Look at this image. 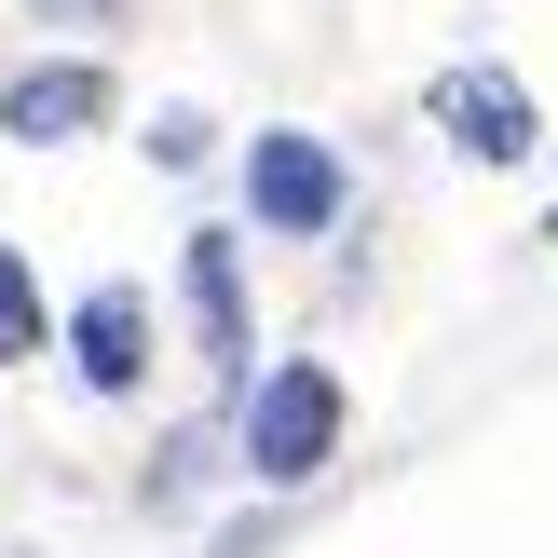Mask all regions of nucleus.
<instances>
[{
    "mask_svg": "<svg viewBox=\"0 0 558 558\" xmlns=\"http://www.w3.org/2000/svg\"><path fill=\"white\" fill-rule=\"evenodd\" d=\"M191 327H205V368H245V272H232V232H191Z\"/></svg>",
    "mask_w": 558,
    "mask_h": 558,
    "instance_id": "6",
    "label": "nucleus"
},
{
    "mask_svg": "<svg viewBox=\"0 0 558 558\" xmlns=\"http://www.w3.org/2000/svg\"><path fill=\"white\" fill-rule=\"evenodd\" d=\"M109 123V69H27L14 96H0V136H27V150H54V136Z\"/></svg>",
    "mask_w": 558,
    "mask_h": 558,
    "instance_id": "5",
    "label": "nucleus"
},
{
    "mask_svg": "<svg viewBox=\"0 0 558 558\" xmlns=\"http://www.w3.org/2000/svg\"><path fill=\"white\" fill-rule=\"evenodd\" d=\"M14 354H41V287H27V259L0 245V368H14Z\"/></svg>",
    "mask_w": 558,
    "mask_h": 558,
    "instance_id": "7",
    "label": "nucleus"
},
{
    "mask_svg": "<svg viewBox=\"0 0 558 558\" xmlns=\"http://www.w3.org/2000/svg\"><path fill=\"white\" fill-rule=\"evenodd\" d=\"M245 218H259V232H287V245H314L327 218H341V150H327V136H300V123L245 136Z\"/></svg>",
    "mask_w": 558,
    "mask_h": 558,
    "instance_id": "2",
    "label": "nucleus"
},
{
    "mask_svg": "<svg viewBox=\"0 0 558 558\" xmlns=\"http://www.w3.org/2000/svg\"><path fill=\"white\" fill-rule=\"evenodd\" d=\"M436 123L477 163H532V96H518V69H450L436 82Z\"/></svg>",
    "mask_w": 558,
    "mask_h": 558,
    "instance_id": "3",
    "label": "nucleus"
},
{
    "mask_svg": "<svg viewBox=\"0 0 558 558\" xmlns=\"http://www.w3.org/2000/svg\"><path fill=\"white\" fill-rule=\"evenodd\" d=\"M245 477L259 490H300L327 450H341V368H314V354H287V368H259L245 381Z\"/></svg>",
    "mask_w": 558,
    "mask_h": 558,
    "instance_id": "1",
    "label": "nucleus"
},
{
    "mask_svg": "<svg viewBox=\"0 0 558 558\" xmlns=\"http://www.w3.org/2000/svg\"><path fill=\"white\" fill-rule=\"evenodd\" d=\"M69 354H82L96 396H136V381H150V300H136V287H96L69 314Z\"/></svg>",
    "mask_w": 558,
    "mask_h": 558,
    "instance_id": "4",
    "label": "nucleus"
}]
</instances>
